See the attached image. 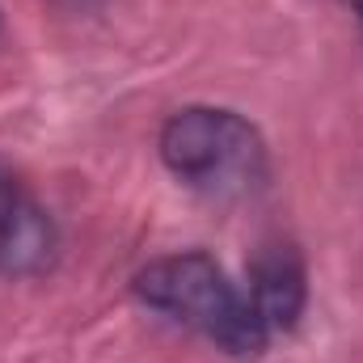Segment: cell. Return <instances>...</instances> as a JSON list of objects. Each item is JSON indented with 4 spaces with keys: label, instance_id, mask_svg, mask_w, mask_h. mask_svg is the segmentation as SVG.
<instances>
[{
    "label": "cell",
    "instance_id": "obj_1",
    "mask_svg": "<svg viewBox=\"0 0 363 363\" xmlns=\"http://www.w3.org/2000/svg\"><path fill=\"white\" fill-rule=\"evenodd\" d=\"M135 296L148 308L199 330L228 355H262L267 351L271 330L262 325L258 308L250 304V296H241L228 283L220 262L207 258L203 250L148 262L135 274Z\"/></svg>",
    "mask_w": 363,
    "mask_h": 363
},
{
    "label": "cell",
    "instance_id": "obj_2",
    "mask_svg": "<svg viewBox=\"0 0 363 363\" xmlns=\"http://www.w3.org/2000/svg\"><path fill=\"white\" fill-rule=\"evenodd\" d=\"M161 161L207 199H245L267 186L271 161L258 127L224 106H186L161 127Z\"/></svg>",
    "mask_w": 363,
    "mask_h": 363
},
{
    "label": "cell",
    "instance_id": "obj_3",
    "mask_svg": "<svg viewBox=\"0 0 363 363\" xmlns=\"http://www.w3.org/2000/svg\"><path fill=\"white\" fill-rule=\"evenodd\" d=\"M60 233L51 211L0 169V274L4 279H34L55 262Z\"/></svg>",
    "mask_w": 363,
    "mask_h": 363
},
{
    "label": "cell",
    "instance_id": "obj_4",
    "mask_svg": "<svg viewBox=\"0 0 363 363\" xmlns=\"http://www.w3.org/2000/svg\"><path fill=\"white\" fill-rule=\"evenodd\" d=\"M250 279H254L250 304L258 308L262 325L271 334L274 330H296V321L304 317V304H308V271H304L300 250L287 241L262 245Z\"/></svg>",
    "mask_w": 363,
    "mask_h": 363
},
{
    "label": "cell",
    "instance_id": "obj_5",
    "mask_svg": "<svg viewBox=\"0 0 363 363\" xmlns=\"http://www.w3.org/2000/svg\"><path fill=\"white\" fill-rule=\"evenodd\" d=\"M351 9H355V17H359V26H363V0H347Z\"/></svg>",
    "mask_w": 363,
    "mask_h": 363
},
{
    "label": "cell",
    "instance_id": "obj_6",
    "mask_svg": "<svg viewBox=\"0 0 363 363\" xmlns=\"http://www.w3.org/2000/svg\"><path fill=\"white\" fill-rule=\"evenodd\" d=\"M72 4H97V0H72Z\"/></svg>",
    "mask_w": 363,
    "mask_h": 363
},
{
    "label": "cell",
    "instance_id": "obj_7",
    "mask_svg": "<svg viewBox=\"0 0 363 363\" xmlns=\"http://www.w3.org/2000/svg\"><path fill=\"white\" fill-rule=\"evenodd\" d=\"M0 38H4V17H0Z\"/></svg>",
    "mask_w": 363,
    "mask_h": 363
}]
</instances>
